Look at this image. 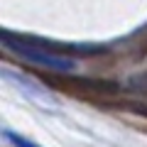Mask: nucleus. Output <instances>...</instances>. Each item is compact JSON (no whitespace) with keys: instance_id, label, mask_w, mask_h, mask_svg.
<instances>
[{"instance_id":"obj_1","label":"nucleus","mask_w":147,"mask_h":147,"mask_svg":"<svg viewBox=\"0 0 147 147\" xmlns=\"http://www.w3.org/2000/svg\"><path fill=\"white\" fill-rule=\"evenodd\" d=\"M3 47L10 49V52H15L17 57L27 59V61H32V64H39V66L59 69V71H69V69H74L71 59H64V57H59V54H52V52H47V49H42L37 39L12 37L10 32H5V34H3Z\"/></svg>"},{"instance_id":"obj_2","label":"nucleus","mask_w":147,"mask_h":147,"mask_svg":"<svg viewBox=\"0 0 147 147\" xmlns=\"http://www.w3.org/2000/svg\"><path fill=\"white\" fill-rule=\"evenodd\" d=\"M7 137H10V140L15 142L17 147H37V145H32V142H27V140H20V137H15L12 132H7Z\"/></svg>"}]
</instances>
